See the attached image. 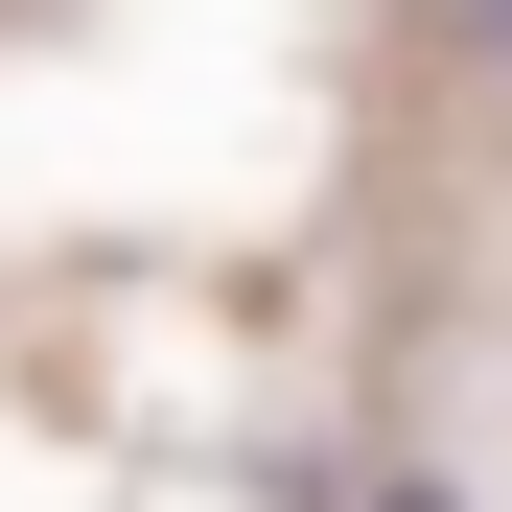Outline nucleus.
<instances>
[{"instance_id": "nucleus-1", "label": "nucleus", "mask_w": 512, "mask_h": 512, "mask_svg": "<svg viewBox=\"0 0 512 512\" xmlns=\"http://www.w3.org/2000/svg\"><path fill=\"white\" fill-rule=\"evenodd\" d=\"M350 512H466V489H443V466H396V489H350Z\"/></svg>"}, {"instance_id": "nucleus-2", "label": "nucleus", "mask_w": 512, "mask_h": 512, "mask_svg": "<svg viewBox=\"0 0 512 512\" xmlns=\"http://www.w3.org/2000/svg\"><path fill=\"white\" fill-rule=\"evenodd\" d=\"M466 47H512V0H466Z\"/></svg>"}]
</instances>
